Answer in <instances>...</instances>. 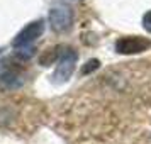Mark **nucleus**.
<instances>
[{
  "mask_svg": "<svg viewBox=\"0 0 151 144\" xmlns=\"http://www.w3.org/2000/svg\"><path fill=\"white\" fill-rule=\"evenodd\" d=\"M95 68H99V61H97V59H90V61L87 63V66L83 68V73H88L90 69H95Z\"/></svg>",
  "mask_w": 151,
  "mask_h": 144,
  "instance_id": "obj_7",
  "label": "nucleus"
},
{
  "mask_svg": "<svg viewBox=\"0 0 151 144\" xmlns=\"http://www.w3.org/2000/svg\"><path fill=\"white\" fill-rule=\"evenodd\" d=\"M49 22H51V27L56 32H65L71 27V22H73V12L66 4H56L51 7L49 10Z\"/></svg>",
  "mask_w": 151,
  "mask_h": 144,
  "instance_id": "obj_2",
  "label": "nucleus"
},
{
  "mask_svg": "<svg viewBox=\"0 0 151 144\" xmlns=\"http://www.w3.org/2000/svg\"><path fill=\"white\" fill-rule=\"evenodd\" d=\"M151 46V41L141 36H127V37H121L116 42V51L121 54H136V53H143Z\"/></svg>",
  "mask_w": 151,
  "mask_h": 144,
  "instance_id": "obj_3",
  "label": "nucleus"
},
{
  "mask_svg": "<svg viewBox=\"0 0 151 144\" xmlns=\"http://www.w3.org/2000/svg\"><path fill=\"white\" fill-rule=\"evenodd\" d=\"M143 26H144V29H146L148 32H151V10L144 14V17H143Z\"/></svg>",
  "mask_w": 151,
  "mask_h": 144,
  "instance_id": "obj_6",
  "label": "nucleus"
},
{
  "mask_svg": "<svg viewBox=\"0 0 151 144\" xmlns=\"http://www.w3.org/2000/svg\"><path fill=\"white\" fill-rule=\"evenodd\" d=\"M32 54H34V49L32 48H21V51H17V56L19 58H24V59L31 58Z\"/></svg>",
  "mask_w": 151,
  "mask_h": 144,
  "instance_id": "obj_5",
  "label": "nucleus"
},
{
  "mask_svg": "<svg viewBox=\"0 0 151 144\" xmlns=\"http://www.w3.org/2000/svg\"><path fill=\"white\" fill-rule=\"evenodd\" d=\"M76 51L71 48H66L60 54V59H58V68H56L55 75H53V82L55 83H65L70 80V76L73 75L76 66Z\"/></svg>",
  "mask_w": 151,
  "mask_h": 144,
  "instance_id": "obj_1",
  "label": "nucleus"
},
{
  "mask_svg": "<svg viewBox=\"0 0 151 144\" xmlns=\"http://www.w3.org/2000/svg\"><path fill=\"white\" fill-rule=\"evenodd\" d=\"M42 31H44V22H42V21L31 22V24H27V26L22 29L19 34L15 36V39L12 41V46L17 48V49L27 48L31 42H34L36 39L42 34Z\"/></svg>",
  "mask_w": 151,
  "mask_h": 144,
  "instance_id": "obj_4",
  "label": "nucleus"
}]
</instances>
